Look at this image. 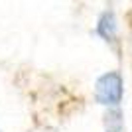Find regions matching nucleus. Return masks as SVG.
Returning a JSON list of instances; mask_svg holds the SVG:
<instances>
[{"mask_svg":"<svg viewBox=\"0 0 132 132\" xmlns=\"http://www.w3.org/2000/svg\"><path fill=\"white\" fill-rule=\"evenodd\" d=\"M95 99L99 101L101 105H109L114 106L120 103L122 99V77L120 73L110 71L101 75L95 83Z\"/></svg>","mask_w":132,"mask_h":132,"instance_id":"1","label":"nucleus"},{"mask_svg":"<svg viewBox=\"0 0 132 132\" xmlns=\"http://www.w3.org/2000/svg\"><path fill=\"white\" fill-rule=\"evenodd\" d=\"M97 34L101 38H105L106 42H112L116 36V18L110 10L103 12L99 18V24H97Z\"/></svg>","mask_w":132,"mask_h":132,"instance_id":"2","label":"nucleus"}]
</instances>
